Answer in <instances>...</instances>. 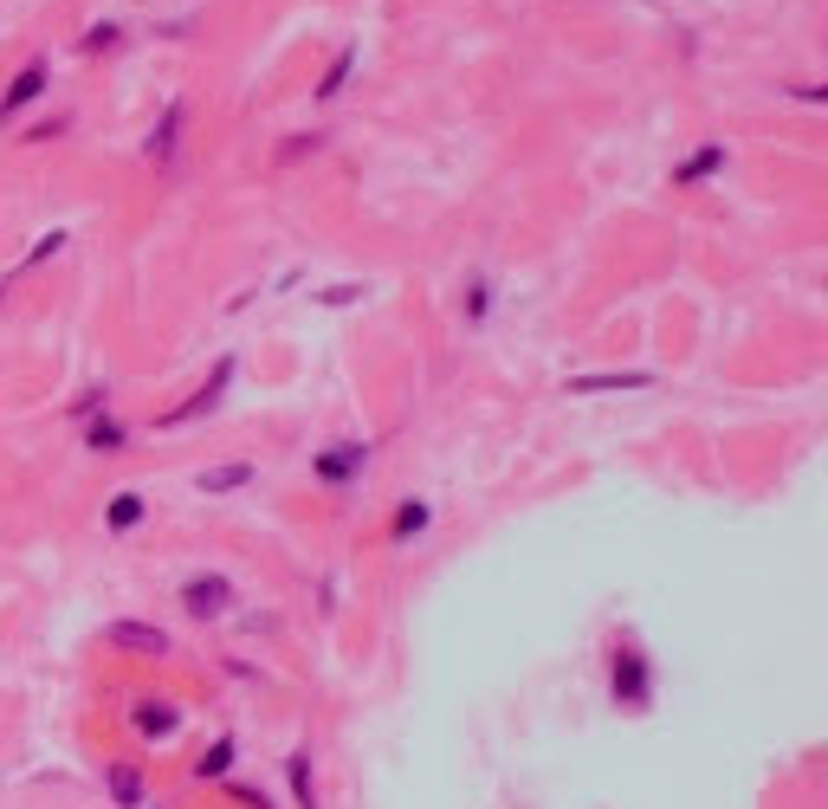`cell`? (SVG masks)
<instances>
[{
    "instance_id": "obj_7",
    "label": "cell",
    "mask_w": 828,
    "mask_h": 809,
    "mask_svg": "<svg viewBox=\"0 0 828 809\" xmlns=\"http://www.w3.org/2000/svg\"><path fill=\"white\" fill-rule=\"evenodd\" d=\"M647 369H609V376H570V395H609V389H647Z\"/></svg>"
},
{
    "instance_id": "obj_10",
    "label": "cell",
    "mask_w": 828,
    "mask_h": 809,
    "mask_svg": "<svg viewBox=\"0 0 828 809\" xmlns=\"http://www.w3.org/2000/svg\"><path fill=\"white\" fill-rule=\"evenodd\" d=\"M195 486L214 499V492H240V486H253V466L246 460H227V466H207V473L195 479Z\"/></svg>"
},
{
    "instance_id": "obj_19",
    "label": "cell",
    "mask_w": 828,
    "mask_h": 809,
    "mask_svg": "<svg viewBox=\"0 0 828 809\" xmlns=\"http://www.w3.org/2000/svg\"><path fill=\"white\" fill-rule=\"evenodd\" d=\"M59 246H65V233H46V240H39L33 253H26V266H39V259H46V253H59Z\"/></svg>"
},
{
    "instance_id": "obj_1",
    "label": "cell",
    "mask_w": 828,
    "mask_h": 809,
    "mask_svg": "<svg viewBox=\"0 0 828 809\" xmlns=\"http://www.w3.org/2000/svg\"><path fill=\"white\" fill-rule=\"evenodd\" d=\"M647 699H654V667H647L641 648H621V654H615V706L641 712Z\"/></svg>"
},
{
    "instance_id": "obj_16",
    "label": "cell",
    "mask_w": 828,
    "mask_h": 809,
    "mask_svg": "<svg viewBox=\"0 0 828 809\" xmlns=\"http://www.w3.org/2000/svg\"><path fill=\"white\" fill-rule=\"evenodd\" d=\"M85 441L98 447V454H117V447H123V421H110V415H104V421H91Z\"/></svg>"
},
{
    "instance_id": "obj_8",
    "label": "cell",
    "mask_w": 828,
    "mask_h": 809,
    "mask_svg": "<svg viewBox=\"0 0 828 809\" xmlns=\"http://www.w3.org/2000/svg\"><path fill=\"white\" fill-rule=\"evenodd\" d=\"M130 725H136V732H143V738H169L175 725H182V712H175L169 699H143V706L130 712Z\"/></svg>"
},
{
    "instance_id": "obj_15",
    "label": "cell",
    "mask_w": 828,
    "mask_h": 809,
    "mask_svg": "<svg viewBox=\"0 0 828 809\" xmlns=\"http://www.w3.org/2000/svg\"><path fill=\"white\" fill-rule=\"evenodd\" d=\"M350 65H356V46H343V52H337V65L324 72V85H317V98H337V91L350 85Z\"/></svg>"
},
{
    "instance_id": "obj_17",
    "label": "cell",
    "mask_w": 828,
    "mask_h": 809,
    "mask_svg": "<svg viewBox=\"0 0 828 809\" xmlns=\"http://www.w3.org/2000/svg\"><path fill=\"white\" fill-rule=\"evenodd\" d=\"M427 518H434V512H427V505H421V499H408V505H402V512H395V538H414V531H421V525H427Z\"/></svg>"
},
{
    "instance_id": "obj_11",
    "label": "cell",
    "mask_w": 828,
    "mask_h": 809,
    "mask_svg": "<svg viewBox=\"0 0 828 809\" xmlns=\"http://www.w3.org/2000/svg\"><path fill=\"white\" fill-rule=\"evenodd\" d=\"M285 777H292V797H298V809H317V784H311V751H292V758H285Z\"/></svg>"
},
{
    "instance_id": "obj_13",
    "label": "cell",
    "mask_w": 828,
    "mask_h": 809,
    "mask_svg": "<svg viewBox=\"0 0 828 809\" xmlns=\"http://www.w3.org/2000/svg\"><path fill=\"white\" fill-rule=\"evenodd\" d=\"M175 136H182V104H169V111H162L156 136H149V156H156V162H169V156H175Z\"/></svg>"
},
{
    "instance_id": "obj_2",
    "label": "cell",
    "mask_w": 828,
    "mask_h": 809,
    "mask_svg": "<svg viewBox=\"0 0 828 809\" xmlns=\"http://www.w3.org/2000/svg\"><path fill=\"white\" fill-rule=\"evenodd\" d=\"M104 641L123 648V654H136V661H162V654H169V628H156V622H110Z\"/></svg>"
},
{
    "instance_id": "obj_4",
    "label": "cell",
    "mask_w": 828,
    "mask_h": 809,
    "mask_svg": "<svg viewBox=\"0 0 828 809\" xmlns=\"http://www.w3.org/2000/svg\"><path fill=\"white\" fill-rule=\"evenodd\" d=\"M227 382H233V356H220V369H214V376L201 382L195 395H188L182 408H169V415H162V428H182V421H195V415H207V408L220 402V389H227Z\"/></svg>"
},
{
    "instance_id": "obj_6",
    "label": "cell",
    "mask_w": 828,
    "mask_h": 809,
    "mask_svg": "<svg viewBox=\"0 0 828 809\" xmlns=\"http://www.w3.org/2000/svg\"><path fill=\"white\" fill-rule=\"evenodd\" d=\"M363 460H369V447L363 441H337L330 454H317V479H330V486H343L350 473H363Z\"/></svg>"
},
{
    "instance_id": "obj_14",
    "label": "cell",
    "mask_w": 828,
    "mask_h": 809,
    "mask_svg": "<svg viewBox=\"0 0 828 809\" xmlns=\"http://www.w3.org/2000/svg\"><path fill=\"white\" fill-rule=\"evenodd\" d=\"M719 162H725V143H706V149H699V156L693 162H686V169H673V182H699V175H712V169H719Z\"/></svg>"
},
{
    "instance_id": "obj_12",
    "label": "cell",
    "mask_w": 828,
    "mask_h": 809,
    "mask_svg": "<svg viewBox=\"0 0 828 809\" xmlns=\"http://www.w3.org/2000/svg\"><path fill=\"white\" fill-rule=\"evenodd\" d=\"M143 492H117V499H110V512H104V525L110 531H130V525H143Z\"/></svg>"
},
{
    "instance_id": "obj_18",
    "label": "cell",
    "mask_w": 828,
    "mask_h": 809,
    "mask_svg": "<svg viewBox=\"0 0 828 809\" xmlns=\"http://www.w3.org/2000/svg\"><path fill=\"white\" fill-rule=\"evenodd\" d=\"M227 764H233V745H214V751L195 764V771H201V777H227Z\"/></svg>"
},
{
    "instance_id": "obj_9",
    "label": "cell",
    "mask_w": 828,
    "mask_h": 809,
    "mask_svg": "<svg viewBox=\"0 0 828 809\" xmlns=\"http://www.w3.org/2000/svg\"><path fill=\"white\" fill-rule=\"evenodd\" d=\"M104 784H110V797H117V809H143L149 803L143 797V771H136V764H110Z\"/></svg>"
},
{
    "instance_id": "obj_5",
    "label": "cell",
    "mask_w": 828,
    "mask_h": 809,
    "mask_svg": "<svg viewBox=\"0 0 828 809\" xmlns=\"http://www.w3.org/2000/svg\"><path fill=\"white\" fill-rule=\"evenodd\" d=\"M46 72H52L46 59H26V65H20V78H13V85H7V98H0V123H7V117H20L26 104H33L39 91H46Z\"/></svg>"
},
{
    "instance_id": "obj_3",
    "label": "cell",
    "mask_w": 828,
    "mask_h": 809,
    "mask_svg": "<svg viewBox=\"0 0 828 809\" xmlns=\"http://www.w3.org/2000/svg\"><path fill=\"white\" fill-rule=\"evenodd\" d=\"M182 609L201 615V622H207V615H227L233 609V583L227 577H188L182 583Z\"/></svg>"
}]
</instances>
